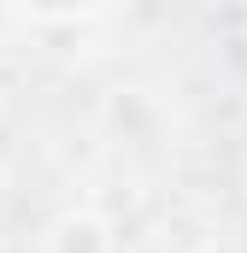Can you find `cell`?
Here are the masks:
<instances>
[{"mask_svg": "<svg viewBox=\"0 0 247 253\" xmlns=\"http://www.w3.org/2000/svg\"><path fill=\"white\" fill-rule=\"evenodd\" d=\"M41 253H118V230L94 212V206H71L47 224Z\"/></svg>", "mask_w": 247, "mask_h": 253, "instance_id": "6da1fadb", "label": "cell"}, {"mask_svg": "<svg viewBox=\"0 0 247 253\" xmlns=\"http://www.w3.org/2000/svg\"><path fill=\"white\" fill-rule=\"evenodd\" d=\"M18 18H36V24H65V18H88L100 0H6Z\"/></svg>", "mask_w": 247, "mask_h": 253, "instance_id": "7a4b0ae2", "label": "cell"}]
</instances>
